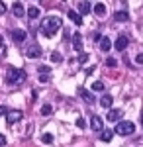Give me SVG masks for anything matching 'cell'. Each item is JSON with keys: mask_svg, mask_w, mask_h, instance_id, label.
Returning a JSON list of instances; mask_svg holds the SVG:
<instances>
[{"mask_svg": "<svg viewBox=\"0 0 143 147\" xmlns=\"http://www.w3.org/2000/svg\"><path fill=\"white\" fill-rule=\"evenodd\" d=\"M24 80H26V73L22 69H16V67L6 69V82L8 84H22Z\"/></svg>", "mask_w": 143, "mask_h": 147, "instance_id": "obj_1", "label": "cell"}, {"mask_svg": "<svg viewBox=\"0 0 143 147\" xmlns=\"http://www.w3.org/2000/svg\"><path fill=\"white\" fill-rule=\"evenodd\" d=\"M59 28H61V20H59L57 16H53V18H49V20L43 22V26H41V34L47 35V37H53Z\"/></svg>", "mask_w": 143, "mask_h": 147, "instance_id": "obj_2", "label": "cell"}, {"mask_svg": "<svg viewBox=\"0 0 143 147\" xmlns=\"http://www.w3.org/2000/svg\"><path fill=\"white\" fill-rule=\"evenodd\" d=\"M114 131L120 134V136H132L133 131H135V125H133V122H118Z\"/></svg>", "mask_w": 143, "mask_h": 147, "instance_id": "obj_3", "label": "cell"}, {"mask_svg": "<svg viewBox=\"0 0 143 147\" xmlns=\"http://www.w3.org/2000/svg\"><path fill=\"white\" fill-rule=\"evenodd\" d=\"M41 53L43 51H41V47L37 45V43H32V45L26 49V55L30 57V59H37V57H41Z\"/></svg>", "mask_w": 143, "mask_h": 147, "instance_id": "obj_4", "label": "cell"}, {"mask_svg": "<svg viewBox=\"0 0 143 147\" xmlns=\"http://www.w3.org/2000/svg\"><path fill=\"white\" fill-rule=\"evenodd\" d=\"M78 96L86 102V104H92V102L96 100V98H94V94H92V92H88L86 88H82V86H78Z\"/></svg>", "mask_w": 143, "mask_h": 147, "instance_id": "obj_5", "label": "cell"}, {"mask_svg": "<svg viewBox=\"0 0 143 147\" xmlns=\"http://www.w3.org/2000/svg\"><path fill=\"white\" fill-rule=\"evenodd\" d=\"M67 16H69V20H71V22L77 24V26H80V24H82V14H80V12L69 10V12H67Z\"/></svg>", "mask_w": 143, "mask_h": 147, "instance_id": "obj_6", "label": "cell"}, {"mask_svg": "<svg viewBox=\"0 0 143 147\" xmlns=\"http://www.w3.org/2000/svg\"><path fill=\"white\" fill-rule=\"evenodd\" d=\"M22 110H12L10 114H8V116H6V122H8V124H14V122H20V120H22Z\"/></svg>", "mask_w": 143, "mask_h": 147, "instance_id": "obj_7", "label": "cell"}, {"mask_svg": "<svg viewBox=\"0 0 143 147\" xmlns=\"http://www.w3.org/2000/svg\"><path fill=\"white\" fill-rule=\"evenodd\" d=\"M26 37H28V34H26L24 30H14V32H12V39H14L16 43H22V41H26Z\"/></svg>", "mask_w": 143, "mask_h": 147, "instance_id": "obj_8", "label": "cell"}, {"mask_svg": "<svg viewBox=\"0 0 143 147\" xmlns=\"http://www.w3.org/2000/svg\"><path fill=\"white\" fill-rule=\"evenodd\" d=\"M127 43H130V39H127L125 35H120V37L116 39V43H114V47H116L118 51H123V49L127 47Z\"/></svg>", "mask_w": 143, "mask_h": 147, "instance_id": "obj_9", "label": "cell"}, {"mask_svg": "<svg viewBox=\"0 0 143 147\" xmlns=\"http://www.w3.org/2000/svg\"><path fill=\"white\" fill-rule=\"evenodd\" d=\"M73 47H75L77 53H82V35H80V34L73 35Z\"/></svg>", "mask_w": 143, "mask_h": 147, "instance_id": "obj_10", "label": "cell"}, {"mask_svg": "<svg viewBox=\"0 0 143 147\" xmlns=\"http://www.w3.org/2000/svg\"><path fill=\"white\" fill-rule=\"evenodd\" d=\"M112 104H114V98H112L110 94H104V96L100 98V106H102V108H108V110H110Z\"/></svg>", "mask_w": 143, "mask_h": 147, "instance_id": "obj_11", "label": "cell"}, {"mask_svg": "<svg viewBox=\"0 0 143 147\" xmlns=\"http://www.w3.org/2000/svg\"><path fill=\"white\" fill-rule=\"evenodd\" d=\"M90 127H92L94 131H102V120H100L98 116H92V118H90Z\"/></svg>", "mask_w": 143, "mask_h": 147, "instance_id": "obj_12", "label": "cell"}, {"mask_svg": "<svg viewBox=\"0 0 143 147\" xmlns=\"http://www.w3.org/2000/svg\"><path fill=\"white\" fill-rule=\"evenodd\" d=\"M120 116H121L120 110H110V112L106 114V120L108 122H120Z\"/></svg>", "mask_w": 143, "mask_h": 147, "instance_id": "obj_13", "label": "cell"}, {"mask_svg": "<svg viewBox=\"0 0 143 147\" xmlns=\"http://www.w3.org/2000/svg\"><path fill=\"white\" fill-rule=\"evenodd\" d=\"M12 12H14V16H16V18H22L24 14H26V10H24V6L20 4V2H16V4H14Z\"/></svg>", "mask_w": 143, "mask_h": 147, "instance_id": "obj_14", "label": "cell"}, {"mask_svg": "<svg viewBox=\"0 0 143 147\" xmlns=\"http://www.w3.org/2000/svg\"><path fill=\"white\" fill-rule=\"evenodd\" d=\"M78 12H80L82 16H86V14L92 12V8H90V4H88V2H78Z\"/></svg>", "mask_w": 143, "mask_h": 147, "instance_id": "obj_15", "label": "cell"}, {"mask_svg": "<svg viewBox=\"0 0 143 147\" xmlns=\"http://www.w3.org/2000/svg\"><path fill=\"white\" fill-rule=\"evenodd\" d=\"M127 18H130V14H127L125 10H120V12L114 14V20H116V22H125Z\"/></svg>", "mask_w": 143, "mask_h": 147, "instance_id": "obj_16", "label": "cell"}, {"mask_svg": "<svg viewBox=\"0 0 143 147\" xmlns=\"http://www.w3.org/2000/svg\"><path fill=\"white\" fill-rule=\"evenodd\" d=\"M100 49H102V51H110V49H112L110 37H102V41H100Z\"/></svg>", "mask_w": 143, "mask_h": 147, "instance_id": "obj_17", "label": "cell"}, {"mask_svg": "<svg viewBox=\"0 0 143 147\" xmlns=\"http://www.w3.org/2000/svg\"><path fill=\"white\" fill-rule=\"evenodd\" d=\"M94 14H96V16H106V6H104L102 2L94 4Z\"/></svg>", "mask_w": 143, "mask_h": 147, "instance_id": "obj_18", "label": "cell"}, {"mask_svg": "<svg viewBox=\"0 0 143 147\" xmlns=\"http://www.w3.org/2000/svg\"><path fill=\"white\" fill-rule=\"evenodd\" d=\"M28 16H30V20H35V18H39V8H35V6H30V8H28Z\"/></svg>", "mask_w": 143, "mask_h": 147, "instance_id": "obj_19", "label": "cell"}, {"mask_svg": "<svg viewBox=\"0 0 143 147\" xmlns=\"http://www.w3.org/2000/svg\"><path fill=\"white\" fill-rule=\"evenodd\" d=\"M112 137H114V131H110V129H108V131H102L100 139H102V141H106V143H110V141H112Z\"/></svg>", "mask_w": 143, "mask_h": 147, "instance_id": "obj_20", "label": "cell"}, {"mask_svg": "<svg viewBox=\"0 0 143 147\" xmlns=\"http://www.w3.org/2000/svg\"><path fill=\"white\" fill-rule=\"evenodd\" d=\"M92 90L94 92H102L104 90V82H102V80H96V82L92 84Z\"/></svg>", "mask_w": 143, "mask_h": 147, "instance_id": "obj_21", "label": "cell"}, {"mask_svg": "<svg viewBox=\"0 0 143 147\" xmlns=\"http://www.w3.org/2000/svg\"><path fill=\"white\" fill-rule=\"evenodd\" d=\"M41 141H43V143H53V136H51V134H43V136H41Z\"/></svg>", "mask_w": 143, "mask_h": 147, "instance_id": "obj_22", "label": "cell"}, {"mask_svg": "<svg viewBox=\"0 0 143 147\" xmlns=\"http://www.w3.org/2000/svg\"><path fill=\"white\" fill-rule=\"evenodd\" d=\"M51 110H53V108H51L49 104H45L43 108H41V114H43V116H49V114H51Z\"/></svg>", "mask_w": 143, "mask_h": 147, "instance_id": "obj_23", "label": "cell"}, {"mask_svg": "<svg viewBox=\"0 0 143 147\" xmlns=\"http://www.w3.org/2000/svg\"><path fill=\"white\" fill-rule=\"evenodd\" d=\"M51 61H53V63H59V61H61V53H51Z\"/></svg>", "mask_w": 143, "mask_h": 147, "instance_id": "obj_24", "label": "cell"}, {"mask_svg": "<svg viewBox=\"0 0 143 147\" xmlns=\"http://www.w3.org/2000/svg\"><path fill=\"white\" fill-rule=\"evenodd\" d=\"M135 63H137V65H143V51L135 55Z\"/></svg>", "mask_w": 143, "mask_h": 147, "instance_id": "obj_25", "label": "cell"}, {"mask_svg": "<svg viewBox=\"0 0 143 147\" xmlns=\"http://www.w3.org/2000/svg\"><path fill=\"white\" fill-rule=\"evenodd\" d=\"M106 65H108V67H116L118 63H116V59H112V57H108V59H106Z\"/></svg>", "mask_w": 143, "mask_h": 147, "instance_id": "obj_26", "label": "cell"}, {"mask_svg": "<svg viewBox=\"0 0 143 147\" xmlns=\"http://www.w3.org/2000/svg\"><path fill=\"white\" fill-rule=\"evenodd\" d=\"M77 125L80 127V129H84V127H86V122H84L82 118H78V120H77Z\"/></svg>", "mask_w": 143, "mask_h": 147, "instance_id": "obj_27", "label": "cell"}, {"mask_svg": "<svg viewBox=\"0 0 143 147\" xmlns=\"http://www.w3.org/2000/svg\"><path fill=\"white\" fill-rule=\"evenodd\" d=\"M92 41H102V35H100L98 32H94V34H92Z\"/></svg>", "mask_w": 143, "mask_h": 147, "instance_id": "obj_28", "label": "cell"}, {"mask_svg": "<svg viewBox=\"0 0 143 147\" xmlns=\"http://www.w3.org/2000/svg\"><path fill=\"white\" fill-rule=\"evenodd\" d=\"M86 61H88V55H86V53H82V55L78 57V63H86Z\"/></svg>", "mask_w": 143, "mask_h": 147, "instance_id": "obj_29", "label": "cell"}, {"mask_svg": "<svg viewBox=\"0 0 143 147\" xmlns=\"http://www.w3.org/2000/svg\"><path fill=\"white\" fill-rule=\"evenodd\" d=\"M37 71H39V73H41V75H45V73H47V75H49V69L45 67V65H43V67H39V69H37Z\"/></svg>", "mask_w": 143, "mask_h": 147, "instance_id": "obj_30", "label": "cell"}, {"mask_svg": "<svg viewBox=\"0 0 143 147\" xmlns=\"http://www.w3.org/2000/svg\"><path fill=\"white\" fill-rule=\"evenodd\" d=\"M39 80H41V82H45V80H49V75H41V77H39Z\"/></svg>", "mask_w": 143, "mask_h": 147, "instance_id": "obj_31", "label": "cell"}, {"mask_svg": "<svg viewBox=\"0 0 143 147\" xmlns=\"http://www.w3.org/2000/svg\"><path fill=\"white\" fill-rule=\"evenodd\" d=\"M0 12H2V14L6 12V4H4V2H0Z\"/></svg>", "mask_w": 143, "mask_h": 147, "instance_id": "obj_32", "label": "cell"}, {"mask_svg": "<svg viewBox=\"0 0 143 147\" xmlns=\"http://www.w3.org/2000/svg\"><path fill=\"white\" fill-rule=\"evenodd\" d=\"M141 125H143V114H141Z\"/></svg>", "mask_w": 143, "mask_h": 147, "instance_id": "obj_33", "label": "cell"}]
</instances>
